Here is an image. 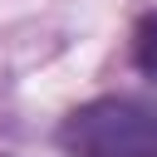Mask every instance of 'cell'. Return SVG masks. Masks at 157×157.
<instances>
[{
    "label": "cell",
    "mask_w": 157,
    "mask_h": 157,
    "mask_svg": "<svg viewBox=\"0 0 157 157\" xmlns=\"http://www.w3.org/2000/svg\"><path fill=\"white\" fill-rule=\"evenodd\" d=\"M69 157H157V103L147 98H93L59 123Z\"/></svg>",
    "instance_id": "1"
},
{
    "label": "cell",
    "mask_w": 157,
    "mask_h": 157,
    "mask_svg": "<svg viewBox=\"0 0 157 157\" xmlns=\"http://www.w3.org/2000/svg\"><path fill=\"white\" fill-rule=\"evenodd\" d=\"M132 64H137L142 78L157 83V10H147L132 29Z\"/></svg>",
    "instance_id": "2"
}]
</instances>
